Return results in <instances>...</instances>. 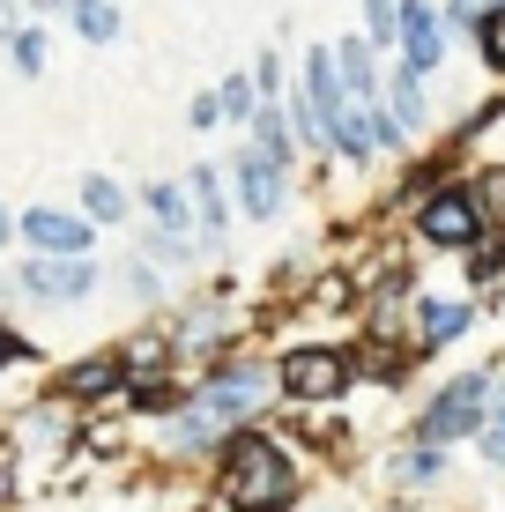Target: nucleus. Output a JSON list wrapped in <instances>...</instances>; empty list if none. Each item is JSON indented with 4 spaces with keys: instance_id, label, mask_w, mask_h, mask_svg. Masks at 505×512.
<instances>
[{
    "instance_id": "5701e85b",
    "label": "nucleus",
    "mask_w": 505,
    "mask_h": 512,
    "mask_svg": "<svg viewBox=\"0 0 505 512\" xmlns=\"http://www.w3.org/2000/svg\"><path fill=\"white\" fill-rule=\"evenodd\" d=\"M134 216H142V223H164V231H194L186 179H149V186H134ZM194 238H201V231H194Z\"/></svg>"
},
{
    "instance_id": "cd10ccee",
    "label": "nucleus",
    "mask_w": 505,
    "mask_h": 512,
    "mask_svg": "<svg viewBox=\"0 0 505 512\" xmlns=\"http://www.w3.org/2000/svg\"><path fill=\"white\" fill-rule=\"evenodd\" d=\"M394 15H402V0H364V45H372L379 52V60H387V52H394Z\"/></svg>"
},
{
    "instance_id": "a878e982",
    "label": "nucleus",
    "mask_w": 505,
    "mask_h": 512,
    "mask_svg": "<svg viewBox=\"0 0 505 512\" xmlns=\"http://www.w3.org/2000/svg\"><path fill=\"white\" fill-rule=\"evenodd\" d=\"M468 193H476V208H483V223H505V156H491V164H476V171H461Z\"/></svg>"
},
{
    "instance_id": "f3484780",
    "label": "nucleus",
    "mask_w": 505,
    "mask_h": 512,
    "mask_svg": "<svg viewBox=\"0 0 505 512\" xmlns=\"http://www.w3.org/2000/svg\"><path fill=\"white\" fill-rule=\"evenodd\" d=\"M179 401H186V372H149V379H127V386H119L112 416H127V423H164Z\"/></svg>"
},
{
    "instance_id": "f257e3e1",
    "label": "nucleus",
    "mask_w": 505,
    "mask_h": 512,
    "mask_svg": "<svg viewBox=\"0 0 505 512\" xmlns=\"http://www.w3.org/2000/svg\"><path fill=\"white\" fill-rule=\"evenodd\" d=\"M275 409V372L268 357L246 342L216 349L208 364L186 372V401L156 423V461H179V468H208V453L238 431V423H260Z\"/></svg>"
},
{
    "instance_id": "f03ea898",
    "label": "nucleus",
    "mask_w": 505,
    "mask_h": 512,
    "mask_svg": "<svg viewBox=\"0 0 505 512\" xmlns=\"http://www.w3.org/2000/svg\"><path fill=\"white\" fill-rule=\"evenodd\" d=\"M208 475H216V505L223 512H298L305 490H312L298 446H290L268 416L238 423V431L208 453Z\"/></svg>"
},
{
    "instance_id": "72a5a7b5",
    "label": "nucleus",
    "mask_w": 505,
    "mask_h": 512,
    "mask_svg": "<svg viewBox=\"0 0 505 512\" xmlns=\"http://www.w3.org/2000/svg\"><path fill=\"white\" fill-rule=\"evenodd\" d=\"M483 8H498V0H483Z\"/></svg>"
},
{
    "instance_id": "6e6552de",
    "label": "nucleus",
    "mask_w": 505,
    "mask_h": 512,
    "mask_svg": "<svg viewBox=\"0 0 505 512\" xmlns=\"http://www.w3.org/2000/svg\"><path fill=\"white\" fill-rule=\"evenodd\" d=\"M431 82H439V75H416L409 60H387V67H379V104L394 112V127H402L416 149H439V134H446V104H439Z\"/></svg>"
},
{
    "instance_id": "412c9836",
    "label": "nucleus",
    "mask_w": 505,
    "mask_h": 512,
    "mask_svg": "<svg viewBox=\"0 0 505 512\" xmlns=\"http://www.w3.org/2000/svg\"><path fill=\"white\" fill-rule=\"evenodd\" d=\"M0 52H8V75L15 82H45V67H52V23H45V15H23V23L0 38Z\"/></svg>"
},
{
    "instance_id": "2eb2a0df",
    "label": "nucleus",
    "mask_w": 505,
    "mask_h": 512,
    "mask_svg": "<svg viewBox=\"0 0 505 512\" xmlns=\"http://www.w3.org/2000/svg\"><path fill=\"white\" fill-rule=\"evenodd\" d=\"M127 245H134L142 260H156L164 275H179V282H194L201 260H208V245H201L194 231H164V223H142V216L127 223Z\"/></svg>"
},
{
    "instance_id": "c85d7f7f",
    "label": "nucleus",
    "mask_w": 505,
    "mask_h": 512,
    "mask_svg": "<svg viewBox=\"0 0 505 512\" xmlns=\"http://www.w3.org/2000/svg\"><path fill=\"white\" fill-rule=\"evenodd\" d=\"M253 90H260V97H283V90H290V60H283V45H260V52H253Z\"/></svg>"
},
{
    "instance_id": "f8f14e48",
    "label": "nucleus",
    "mask_w": 505,
    "mask_h": 512,
    "mask_svg": "<svg viewBox=\"0 0 505 512\" xmlns=\"http://www.w3.org/2000/svg\"><path fill=\"white\" fill-rule=\"evenodd\" d=\"M379 483L394 498H439L454 483V446H424V438H402L394 453H379Z\"/></svg>"
},
{
    "instance_id": "4468645a",
    "label": "nucleus",
    "mask_w": 505,
    "mask_h": 512,
    "mask_svg": "<svg viewBox=\"0 0 505 512\" xmlns=\"http://www.w3.org/2000/svg\"><path fill=\"white\" fill-rule=\"evenodd\" d=\"M394 60H409L416 75H439V67L454 60V38H446V23H439V0H402V15H394Z\"/></svg>"
},
{
    "instance_id": "ddd939ff",
    "label": "nucleus",
    "mask_w": 505,
    "mask_h": 512,
    "mask_svg": "<svg viewBox=\"0 0 505 512\" xmlns=\"http://www.w3.org/2000/svg\"><path fill=\"white\" fill-rule=\"evenodd\" d=\"M186 201H194V231H201V245H208V260H223V245H231V231H238L231 186H223V156L186 164Z\"/></svg>"
},
{
    "instance_id": "20e7f679",
    "label": "nucleus",
    "mask_w": 505,
    "mask_h": 512,
    "mask_svg": "<svg viewBox=\"0 0 505 512\" xmlns=\"http://www.w3.org/2000/svg\"><path fill=\"white\" fill-rule=\"evenodd\" d=\"M104 290V260L97 253H23L0 275L8 312H82Z\"/></svg>"
},
{
    "instance_id": "0eeeda50",
    "label": "nucleus",
    "mask_w": 505,
    "mask_h": 512,
    "mask_svg": "<svg viewBox=\"0 0 505 512\" xmlns=\"http://www.w3.org/2000/svg\"><path fill=\"white\" fill-rule=\"evenodd\" d=\"M223 186H231V208H238L246 231H268V223H283L290 208H298V171L275 164V156L253 149V141L238 156H223Z\"/></svg>"
},
{
    "instance_id": "423d86ee",
    "label": "nucleus",
    "mask_w": 505,
    "mask_h": 512,
    "mask_svg": "<svg viewBox=\"0 0 505 512\" xmlns=\"http://www.w3.org/2000/svg\"><path fill=\"white\" fill-rule=\"evenodd\" d=\"M402 231H409V245H424V253L461 260L468 245L491 231V223H483V208H476V193H468V179H454V171H446L439 186H424V193L402 208Z\"/></svg>"
},
{
    "instance_id": "4be33fe9",
    "label": "nucleus",
    "mask_w": 505,
    "mask_h": 512,
    "mask_svg": "<svg viewBox=\"0 0 505 512\" xmlns=\"http://www.w3.org/2000/svg\"><path fill=\"white\" fill-rule=\"evenodd\" d=\"M112 282H119V290H127V297H134V305H142V312H164L171 297L186 290L179 275H164V268H156V260H142V253H134V245H127V260H119V268H112Z\"/></svg>"
},
{
    "instance_id": "a211bd4d",
    "label": "nucleus",
    "mask_w": 505,
    "mask_h": 512,
    "mask_svg": "<svg viewBox=\"0 0 505 512\" xmlns=\"http://www.w3.org/2000/svg\"><path fill=\"white\" fill-rule=\"evenodd\" d=\"M75 208L97 223V231H127L134 223V186L112 179V171H82L75 179Z\"/></svg>"
},
{
    "instance_id": "7ed1b4c3",
    "label": "nucleus",
    "mask_w": 505,
    "mask_h": 512,
    "mask_svg": "<svg viewBox=\"0 0 505 512\" xmlns=\"http://www.w3.org/2000/svg\"><path fill=\"white\" fill-rule=\"evenodd\" d=\"M275 372V409H342L357 386V349L335 334H298L268 357Z\"/></svg>"
},
{
    "instance_id": "9b49d317",
    "label": "nucleus",
    "mask_w": 505,
    "mask_h": 512,
    "mask_svg": "<svg viewBox=\"0 0 505 512\" xmlns=\"http://www.w3.org/2000/svg\"><path fill=\"white\" fill-rule=\"evenodd\" d=\"M97 223L82 208H60V201H30L15 208V253H97Z\"/></svg>"
},
{
    "instance_id": "6ab92c4d",
    "label": "nucleus",
    "mask_w": 505,
    "mask_h": 512,
    "mask_svg": "<svg viewBox=\"0 0 505 512\" xmlns=\"http://www.w3.org/2000/svg\"><path fill=\"white\" fill-rule=\"evenodd\" d=\"M60 23L75 30V45H97V52L127 45V8H119V0H67Z\"/></svg>"
},
{
    "instance_id": "b1692460",
    "label": "nucleus",
    "mask_w": 505,
    "mask_h": 512,
    "mask_svg": "<svg viewBox=\"0 0 505 512\" xmlns=\"http://www.w3.org/2000/svg\"><path fill=\"white\" fill-rule=\"evenodd\" d=\"M468 52H476V67H483L491 82H505V0L476 15V38H468Z\"/></svg>"
},
{
    "instance_id": "aec40b11",
    "label": "nucleus",
    "mask_w": 505,
    "mask_h": 512,
    "mask_svg": "<svg viewBox=\"0 0 505 512\" xmlns=\"http://www.w3.org/2000/svg\"><path fill=\"white\" fill-rule=\"evenodd\" d=\"M327 52H335V75H342V97L350 104H372L379 97V52L364 45V30H350V38H327Z\"/></svg>"
},
{
    "instance_id": "39448f33",
    "label": "nucleus",
    "mask_w": 505,
    "mask_h": 512,
    "mask_svg": "<svg viewBox=\"0 0 505 512\" xmlns=\"http://www.w3.org/2000/svg\"><path fill=\"white\" fill-rule=\"evenodd\" d=\"M491 379H498L491 357L454 372V379H439L409 409V438H424V446H468V438L483 431V416H491Z\"/></svg>"
},
{
    "instance_id": "c756f323",
    "label": "nucleus",
    "mask_w": 505,
    "mask_h": 512,
    "mask_svg": "<svg viewBox=\"0 0 505 512\" xmlns=\"http://www.w3.org/2000/svg\"><path fill=\"white\" fill-rule=\"evenodd\" d=\"M476 15H483V0H439V23H446V38H454V45L476 38Z\"/></svg>"
},
{
    "instance_id": "393cba45",
    "label": "nucleus",
    "mask_w": 505,
    "mask_h": 512,
    "mask_svg": "<svg viewBox=\"0 0 505 512\" xmlns=\"http://www.w3.org/2000/svg\"><path fill=\"white\" fill-rule=\"evenodd\" d=\"M253 104H260V90H253V67H231V75L216 82V112H223V127H238V134H246Z\"/></svg>"
},
{
    "instance_id": "9d476101",
    "label": "nucleus",
    "mask_w": 505,
    "mask_h": 512,
    "mask_svg": "<svg viewBox=\"0 0 505 512\" xmlns=\"http://www.w3.org/2000/svg\"><path fill=\"white\" fill-rule=\"evenodd\" d=\"M476 320H483L476 297H439V290H424V282H416V297L402 305V334H409L416 357H439V349L468 342V334H476Z\"/></svg>"
},
{
    "instance_id": "1a4fd4ad",
    "label": "nucleus",
    "mask_w": 505,
    "mask_h": 512,
    "mask_svg": "<svg viewBox=\"0 0 505 512\" xmlns=\"http://www.w3.org/2000/svg\"><path fill=\"white\" fill-rule=\"evenodd\" d=\"M119 386H127V364H119V349L104 342V349H90V357L52 364L45 394L60 401V409H75V416H104V409L119 401Z\"/></svg>"
},
{
    "instance_id": "2f4dec72",
    "label": "nucleus",
    "mask_w": 505,
    "mask_h": 512,
    "mask_svg": "<svg viewBox=\"0 0 505 512\" xmlns=\"http://www.w3.org/2000/svg\"><path fill=\"white\" fill-rule=\"evenodd\" d=\"M0 253H15V208L0 201Z\"/></svg>"
},
{
    "instance_id": "7c9ffc66",
    "label": "nucleus",
    "mask_w": 505,
    "mask_h": 512,
    "mask_svg": "<svg viewBox=\"0 0 505 512\" xmlns=\"http://www.w3.org/2000/svg\"><path fill=\"white\" fill-rule=\"evenodd\" d=\"M186 127H194V134H216V127H223L216 90H194V97H186Z\"/></svg>"
},
{
    "instance_id": "bb28decb",
    "label": "nucleus",
    "mask_w": 505,
    "mask_h": 512,
    "mask_svg": "<svg viewBox=\"0 0 505 512\" xmlns=\"http://www.w3.org/2000/svg\"><path fill=\"white\" fill-rule=\"evenodd\" d=\"M23 364H45V349L30 342V327H15L8 312H0V379H8V372H23Z\"/></svg>"
},
{
    "instance_id": "dca6fc26",
    "label": "nucleus",
    "mask_w": 505,
    "mask_h": 512,
    "mask_svg": "<svg viewBox=\"0 0 505 512\" xmlns=\"http://www.w3.org/2000/svg\"><path fill=\"white\" fill-rule=\"evenodd\" d=\"M119 364H127V379H149V372H179V349H171V327L164 312H142L127 334H119Z\"/></svg>"
},
{
    "instance_id": "473e14b6",
    "label": "nucleus",
    "mask_w": 505,
    "mask_h": 512,
    "mask_svg": "<svg viewBox=\"0 0 505 512\" xmlns=\"http://www.w3.org/2000/svg\"><path fill=\"white\" fill-rule=\"evenodd\" d=\"M23 8H30V15H45V23H60V8H67V0H23Z\"/></svg>"
}]
</instances>
